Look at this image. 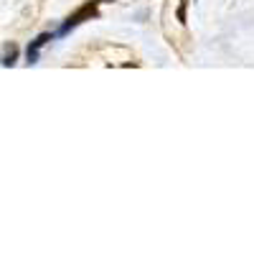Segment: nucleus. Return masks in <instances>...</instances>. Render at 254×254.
Listing matches in <instances>:
<instances>
[{"label":"nucleus","instance_id":"nucleus-1","mask_svg":"<svg viewBox=\"0 0 254 254\" xmlns=\"http://www.w3.org/2000/svg\"><path fill=\"white\" fill-rule=\"evenodd\" d=\"M97 15V0H92V3H87V5H81L66 23H64V28H61V33H66L69 28H74V26H79L81 20H87V18H94Z\"/></svg>","mask_w":254,"mask_h":254},{"label":"nucleus","instance_id":"nucleus-2","mask_svg":"<svg viewBox=\"0 0 254 254\" xmlns=\"http://www.w3.org/2000/svg\"><path fill=\"white\" fill-rule=\"evenodd\" d=\"M46 41H51V36H49V33H41V36L33 41V44L28 46V64H33V61H36V56H38V49L44 46Z\"/></svg>","mask_w":254,"mask_h":254},{"label":"nucleus","instance_id":"nucleus-3","mask_svg":"<svg viewBox=\"0 0 254 254\" xmlns=\"http://www.w3.org/2000/svg\"><path fill=\"white\" fill-rule=\"evenodd\" d=\"M15 59H18V46H5V54H3V66H13L15 64Z\"/></svg>","mask_w":254,"mask_h":254},{"label":"nucleus","instance_id":"nucleus-4","mask_svg":"<svg viewBox=\"0 0 254 254\" xmlns=\"http://www.w3.org/2000/svg\"><path fill=\"white\" fill-rule=\"evenodd\" d=\"M178 20L186 23V3H181V8H178Z\"/></svg>","mask_w":254,"mask_h":254},{"label":"nucleus","instance_id":"nucleus-5","mask_svg":"<svg viewBox=\"0 0 254 254\" xmlns=\"http://www.w3.org/2000/svg\"><path fill=\"white\" fill-rule=\"evenodd\" d=\"M99 3H112V0H99Z\"/></svg>","mask_w":254,"mask_h":254}]
</instances>
